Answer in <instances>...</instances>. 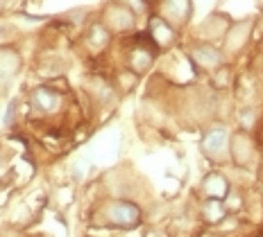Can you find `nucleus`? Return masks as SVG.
Wrapping results in <instances>:
<instances>
[{
    "label": "nucleus",
    "instance_id": "nucleus-9",
    "mask_svg": "<svg viewBox=\"0 0 263 237\" xmlns=\"http://www.w3.org/2000/svg\"><path fill=\"white\" fill-rule=\"evenodd\" d=\"M32 102H34V106L39 109V111H52V109H57V104H59V95L52 91V88L41 86L34 91Z\"/></svg>",
    "mask_w": 263,
    "mask_h": 237
},
{
    "label": "nucleus",
    "instance_id": "nucleus-8",
    "mask_svg": "<svg viewBox=\"0 0 263 237\" xmlns=\"http://www.w3.org/2000/svg\"><path fill=\"white\" fill-rule=\"evenodd\" d=\"M227 203L222 199H206V203L202 206V217L206 224H220L227 217Z\"/></svg>",
    "mask_w": 263,
    "mask_h": 237
},
{
    "label": "nucleus",
    "instance_id": "nucleus-12",
    "mask_svg": "<svg viewBox=\"0 0 263 237\" xmlns=\"http://www.w3.org/2000/svg\"><path fill=\"white\" fill-rule=\"evenodd\" d=\"M14 109H16V104L12 102V104H9V111H7V120H5V122H7V124L12 122V118H14Z\"/></svg>",
    "mask_w": 263,
    "mask_h": 237
},
{
    "label": "nucleus",
    "instance_id": "nucleus-5",
    "mask_svg": "<svg viewBox=\"0 0 263 237\" xmlns=\"http://www.w3.org/2000/svg\"><path fill=\"white\" fill-rule=\"evenodd\" d=\"M191 57H193L195 66L206 70H218L222 66V52L213 46H195L191 50Z\"/></svg>",
    "mask_w": 263,
    "mask_h": 237
},
{
    "label": "nucleus",
    "instance_id": "nucleus-10",
    "mask_svg": "<svg viewBox=\"0 0 263 237\" xmlns=\"http://www.w3.org/2000/svg\"><path fill=\"white\" fill-rule=\"evenodd\" d=\"M132 9H116V12L109 14V25L114 27V30H129L132 23H134V18H132Z\"/></svg>",
    "mask_w": 263,
    "mask_h": 237
},
{
    "label": "nucleus",
    "instance_id": "nucleus-3",
    "mask_svg": "<svg viewBox=\"0 0 263 237\" xmlns=\"http://www.w3.org/2000/svg\"><path fill=\"white\" fill-rule=\"evenodd\" d=\"M232 156L238 165H250L256 158V140L245 131H238L232 138Z\"/></svg>",
    "mask_w": 263,
    "mask_h": 237
},
{
    "label": "nucleus",
    "instance_id": "nucleus-6",
    "mask_svg": "<svg viewBox=\"0 0 263 237\" xmlns=\"http://www.w3.org/2000/svg\"><path fill=\"white\" fill-rule=\"evenodd\" d=\"M147 32H150V36L157 41L159 48H163V46H168V43L175 41L173 25L168 23L166 18H159V16H155V18L150 20V27H147Z\"/></svg>",
    "mask_w": 263,
    "mask_h": 237
},
{
    "label": "nucleus",
    "instance_id": "nucleus-11",
    "mask_svg": "<svg viewBox=\"0 0 263 237\" xmlns=\"http://www.w3.org/2000/svg\"><path fill=\"white\" fill-rule=\"evenodd\" d=\"M107 41H109V32L102 25H93L91 32H89V43L91 46L96 48V50H102V48L107 46Z\"/></svg>",
    "mask_w": 263,
    "mask_h": 237
},
{
    "label": "nucleus",
    "instance_id": "nucleus-2",
    "mask_svg": "<svg viewBox=\"0 0 263 237\" xmlns=\"http://www.w3.org/2000/svg\"><path fill=\"white\" fill-rule=\"evenodd\" d=\"M202 152L211 161H227L232 156V138L224 126H213L202 138Z\"/></svg>",
    "mask_w": 263,
    "mask_h": 237
},
{
    "label": "nucleus",
    "instance_id": "nucleus-4",
    "mask_svg": "<svg viewBox=\"0 0 263 237\" xmlns=\"http://www.w3.org/2000/svg\"><path fill=\"white\" fill-rule=\"evenodd\" d=\"M202 192L206 199H227L229 195V181L220 172H209L202 179Z\"/></svg>",
    "mask_w": 263,
    "mask_h": 237
},
{
    "label": "nucleus",
    "instance_id": "nucleus-7",
    "mask_svg": "<svg viewBox=\"0 0 263 237\" xmlns=\"http://www.w3.org/2000/svg\"><path fill=\"white\" fill-rule=\"evenodd\" d=\"M163 14L168 20L184 23L191 16V0H163Z\"/></svg>",
    "mask_w": 263,
    "mask_h": 237
},
{
    "label": "nucleus",
    "instance_id": "nucleus-1",
    "mask_svg": "<svg viewBox=\"0 0 263 237\" xmlns=\"http://www.w3.org/2000/svg\"><path fill=\"white\" fill-rule=\"evenodd\" d=\"M105 222L114 228H136L141 224V208L132 201H109L105 210Z\"/></svg>",
    "mask_w": 263,
    "mask_h": 237
}]
</instances>
